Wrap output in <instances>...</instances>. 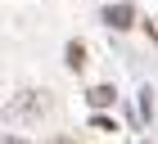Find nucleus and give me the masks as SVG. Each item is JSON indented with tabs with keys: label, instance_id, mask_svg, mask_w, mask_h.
<instances>
[{
	"label": "nucleus",
	"instance_id": "nucleus-1",
	"mask_svg": "<svg viewBox=\"0 0 158 144\" xmlns=\"http://www.w3.org/2000/svg\"><path fill=\"white\" fill-rule=\"evenodd\" d=\"M45 108H50L45 90H23V95L14 99V117H41Z\"/></svg>",
	"mask_w": 158,
	"mask_h": 144
},
{
	"label": "nucleus",
	"instance_id": "nucleus-2",
	"mask_svg": "<svg viewBox=\"0 0 158 144\" xmlns=\"http://www.w3.org/2000/svg\"><path fill=\"white\" fill-rule=\"evenodd\" d=\"M104 18H109V27H131L135 5H127V0H122V5H109V14H104Z\"/></svg>",
	"mask_w": 158,
	"mask_h": 144
},
{
	"label": "nucleus",
	"instance_id": "nucleus-3",
	"mask_svg": "<svg viewBox=\"0 0 158 144\" xmlns=\"http://www.w3.org/2000/svg\"><path fill=\"white\" fill-rule=\"evenodd\" d=\"M86 99H90V108H109V104H113L118 95H113V86H95V90H90Z\"/></svg>",
	"mask_w": 158,
	"mask_h": 144
},
{
	"label": "nucleus",
	"instance_id": "nucleus-4",
	"mask_svg": "<svg viewBox=\"0 0 158 144\" xmlns=\"http://www.w3.org/2000/svg\"><path fill=\"white\" fill-rule=\"evenodd\" d=\"M68 68H73V72H81V68H86V50L77 45V41L68 45Z\"/></svg>",
	"mask_w": 158,
	"mask_h": 144
},
{
	"label": "nucleus",
	"instance_id": "nucleus-5",
	"mask_svg": "<svg viewBox=\"0 0 158 144\" xmlns=\"http://www.w3.org/2000/svg\"><path fill=\"white\" fill-rule=\"evenodd\" d=\"M50 144H73V140H68V135H59V140H50Z\"/></svg>",
	"mask_w": 158,
	"mask_h": 144
},
{
	"label": "nucleus",
	"instance_id": "nucleus-6",
	"mask_svg": "<svg viewBox=\"0 0 158 144\" xmlns=\"http://www.w3.org/2000/svg\"><path fill=\"white\" fill-rule=\"evenodd\" d=\"M5 144H27V140H18V135H9V140H5Z\"/></svg>",
	"mask_w": 158,
	"mask_h": 144
}]
</instances>
